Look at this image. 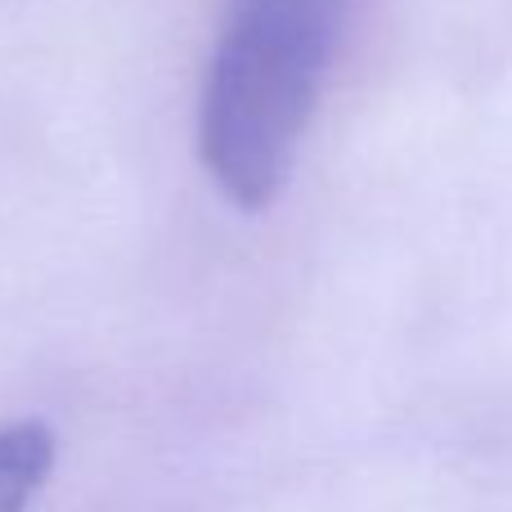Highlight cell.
<instances>
[{"label":"cell","mask_w":512,"mask_h":512,"mask_svg":"<svg viewBox=\"0 0 512 512\" xmlns=\"http://www.w3.org/2000/svg\"><path fill=\"white\" fill-rule=\"evenodd\" d=\"M351 0H225L198 104L203 167L243 212L274 203L324 95Z\"/></svg>","instance_id":"obj_1"},{"label":"cell","mask_w":512,"mask_h":512,"mask_svg":"<svg viewBox=\"0 0 512 512\" xmlns=\"http://www.w3.org/2000/svg\"><path fill=\"white\" fill-rule=\"evenodd\" d=\"M54 459H59V441L45 423L23 418L0 427V512L32 508L45 477L54 472Z\"/></svg>","instance_id":"obj_2"}]
</instances>
